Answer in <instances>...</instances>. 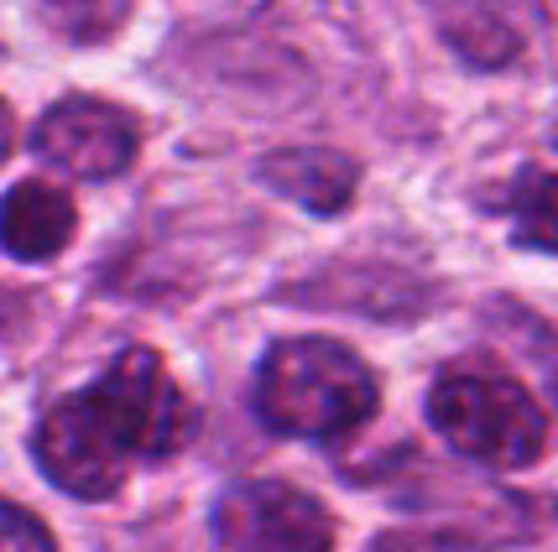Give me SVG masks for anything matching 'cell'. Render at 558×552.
I'll return each mask as SVG.
<instances>
[{
    "mask_svg": "<svg viewBox=\"0 0 558 552\" xmlns=\"http://www.w3.org/2000/svg\"><path fill=\"white\" fill-rule=\"evenodd\" d=\"M376 402L371 365L335 339H282L256 370V412L282 438H350L371 422Z\"/></svg>",
    "mask_w": 558,
    "mask_h": 552,
    "instance_id": "obj_1",
    "label": "cell"
},
{
    "mask_svg": "<svg viewBox=\"0 0 558 552\" xmlns=\"http://www.w3.org/2000/svg\"><path fill=\"white\" fill-rule=\"evenodd\" d=\"M428 422L454 454L490 469H522L548 443V417L527 396V385L490 365L444 370L428 391Z\"/></svg>",
    "mask_w": 558,
    "mask_h": 552,
    "instance_id": "obj_2",
    "label": "cell"
},
{
    "mask_svg": "<svg viewBox=\"0 0 558 552\" xmlns=\"http://www.w3.org/2000/svg\"><path fill=\"white\" fill-rule=\"evenodd\" d=\"M84 402L99 417L105 438L131 464L178 454L194 432V407H189L183 385L172 381L168 365L151 349H121L95 385H84Z\"/></svg>",
    "mask_w": 558,
    "mask_h": 552,
    "instance_id": "obj_3",
    "label": "cell"
},
{
    "mask_svg": "<svg viewBox=\"0 0 558 552\" xmlns=\"http://www.w3.org/2000/svg\"><path fill=\"white\" fill-rule=\"evenodd\" d=\"M215 537L225 552H329L335 516L288 480H241L219 495Z\"/></svg>",
    "mask_w": 558,
    "mask_h": 552,
    "instance_id": "obj_4",
    "label": "cell"
},
{
    "mask_svg": "<svg viewBox=\"0 0 558 552\" xmlns=\"http://www.w3.org/2000/svg\"><path fill=\"white\" fill-rule=\"evenodd\" d=\"M32 151L48 168L84 177V183H110L121 177L136 151H142V125L131 110L110 105L95 95H73L63 105H52L48 115L32 131Z\"/></svg>",
    "mask_w": 558,
    "mask_h": 552,
    "instance_id": "obj_5",
    "label": "cell"
},
{
    "mask_svg": "<svg viewBox=\"0 0 558 552\" xmlns=\"http://www.w3.org/2000/svg\"><path fill=\"white\" fill-rule=\"evenodd\" d=\"M32 449H37L43 475H48L58 490L78 495V501H105V495H116L121 480L131 475V464H125L121 449L105 438V428L95 422V412H89V402H84L78 391L63 396V402L37 422Z\"/></svg>",
    "mask_w": 558,
    "mask_h": 552,
    "instance_id": "obj_6",
    "label": "cell"
},
{
    "mask_svg": "<svg viewBox=\"0 0 558 552\" xmlns=\"http://www.w3.org/2000/svg\"><path fill=\"white\" fill-rule=\"evenodd\" d=\"M78 230L73 198L48 177H26L0 198V250L16 261H52Z\"/></svg>",
    "mask_w": 558,
    "mask_h": 552,
    "instance_id": "obj_7",
    "label": "cell"
},
{
    "mask_svg": "<svg viewBox=\"0 0 558 552\" xmlns=\"http://www.w3.org/2000/svg\"><path fill=\"white\" fill-rule=\"evenodd\" d=\"M262 183L308 214L335 219L340 209H350L361 168L340 151H324V146H292V151H271L262 162Z\"/></svg>",
    "mask_w": 558,
    "mask_h": 552,
    "instance_id": "obj_8",
    "label": "cell"
},
{
    "mask_svg": "<svg viewBox=\"0 0 558 552\" xmlns=\"http://www.w3.org/2000/svg\"><path fill=\"white\" fill-rule=\"evenodd\" d=\"M438 32L460 48V58H470L475 69H496L511 63L522 48V32L511 26L501 0H434Z\"/></svg>",
    "mask_w": 558,
    "mask_h": 552,
    "instance_id": "obj_9",
    "label": "cell"
},
{
    "mask_svg": "<svg viewBox=\"0 0 558 552\" xmlns=\"http://www.w3.org/2000/svg\"><path fill=\"white\" fill-rule=\"evenodd\" d=\"M511 235L517 245H533L558 256V172H527L511 198Z\"/></svg>",
    "mask_w": 558,
    "mask_h": 552,
    "instance_id": "obj_10",
    "label": "cell"
},
{
    "mask_svg": "<svg viewBox=\"0 0 558 552\" xmlns=\"http://www.w3.org/2000/svg\"><path fill=\"white\" fill-rule=\"evenodd\" d=\"M131 16V0H48V22L69 42H105Z\"/></svg>",
    "mask_w": 558,
    "mask_h": 552,
    "instance_id": "obj_11",
    "label": "cell"
},
{
    "mask_svg": "<svg viewBox=\"0 0 558 552\" xmlns=\"http://www.w3.org/2000/svg\"><path fill=\"white\" fill-rule=\"evenodd\" d=\"M0 552H58V548H52L48 527L32 511L0 501Z\"/></svg>",
    "mask_w": 558,
    "mask_h": 552,
    "instance_id": "obj_12",
    "label": "cell"
},
{
    "mask_svg": "<svg viewBox=\"0 0 558 552\" xmlns=\"http://www.w3.org/2000/svg\"><path fill=\"white\" fill-rule=\"evenodd\" d=\"M371 552H464L454 537H438V531H391V537H376Z\"/></svg>",
    "mask_w": 558,
    "mask_h": 552,
    "instance_id": "obj_13",
    "label": "cell"
},
{
    "mask_svg": "<svg viewBox=\"0 0 558 552\" xmlns=\"http://www.w3.org/2000/svg\"><path fill=\"white\" fill-rule=\"evenodd\" d=\"M11 146H16V121H11V110H5V99H0V162L11 157Z\"/></svg>",
    "mask_w": 558,
    "mask_h": 552,
    "instance_id": "obj_14",
    "label": "cell"
},
{
    "mask_svg": "<svg viewBox=\"0 0 558 552\" xmlns=\"http://www.w3.org/2000/svg\"><path fill=\"white\" fill-rule=\"evenodd\" d=\"M5 318H11V297L0 292V323H5Z\"/></svg>",
    "mask_w": 558,
    "mask_h": 552,
    "instance_id": "obj_15",
    "label": "cell"
}]
</instances>
